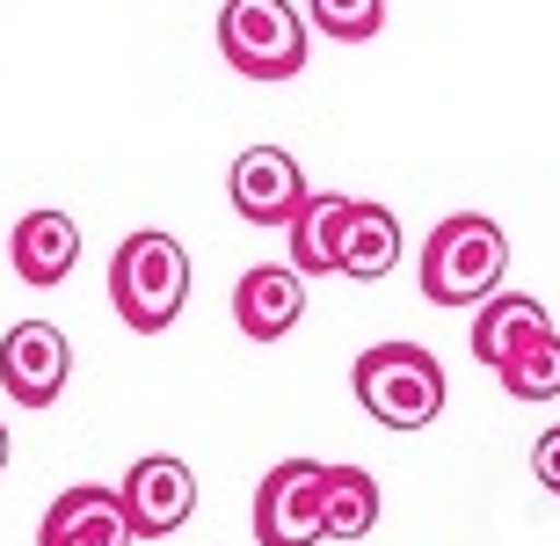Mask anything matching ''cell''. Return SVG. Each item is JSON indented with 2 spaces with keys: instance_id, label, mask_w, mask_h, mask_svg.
<instances>
[{
  "instance_id": "cell-4",
  "label": "cell",
  "mask_w": 560,
  "mask_h": 546,
  "mask_svg": "<svg viewBox=\"0 0 560 546\" xmlns=\"http://www.w3.org/2000/svg\"><path fill=\"white\" fill-rule=\"evenodd\" d=\"M219 51L241 81H299L306 15L291 0H226L219 8Z\"/></svg>"
},
{
  "instance_id": "cell-16",
  "label": "cell",
  "mask_w": 560,
  "mask_h": 546,
  "mask_svg": "<svg viewBox=\"0 0 560 546\" xmlns=\"http://www.w3.org/2000/svg\"><path fill=\"white\" fill-rule=\"evenodd\" d=\"M495 379H502V394H510V400H553L560 394V328L532 336Z\"/></svg>"
},
{
  "instance_id": "cell-17",
  "label": "cell",
  "mask_w": 560,
  "mask_h": 546,
  "mask_svg": "<svg viewBox=\"0 0 560 546\" xmlns=\"http://www.w3.org/2000/svg\"><path fill=\"white\" fill-rule=\"evenodd\" d=\"M306 15L335 44H372L386 30V0H306Z\"/></svg>"
},
{
  "instance_id": "cell-10",
  "label": "cell",
  "mask_w": 560,
  "mask_h": 546,
  "mask_svg": "<svg viewBox=\"0 0 560 546\" xmlns=\"http://www.w3.org/2000/svg\"><path fill=\"white\" fill-rule=\"evenodd\" d=\"M139 532H131V510L117 488H66L59 503L44 510V525H37V546H131Z\"/></svg>"
},
{
  "instance_id": "cell-19",
  "label": "cell",
  "mask_w": 560,
  "mask_h": 546,
  "mask_svg": "<svg viewBox=\"0 0 560 546\" xmlns=\"http://www.w3.org/2000/svg\"><path fill=\"white\" fill-rule=\"evenodd\" d=\"M8 452H15V444H8V422H0V474H8Z\"/></svg>"
},
{
  "instance_id": "cell-11",
  "label": "cell",
  "mask_w": 560,
  "mask_h": 546,
  "mask_svg": "<svg viewBox=\"0 0 560 546\" xmlns=\"http://www.w3.org/2000/svg\"><path fill=\"white\" fill-rule=\"evenodd\" d=\"M8 255H15V277H22V284H37V292L66 284V277H73V263H81V226H73V211H59V205L22 211V226L8 233Z\"/></svg>"
},
{
  "instance_id": "cell-12",
  "label": "cell",
  "mask_w": 560,
  "mask_h": 546,
  "mask_svg": "<svg viewBox=\"0 0 560 546\" xmlns=\"http://www.w3.org/2000/svg\"><path fill=\"white\" fill-rule=\"evenodd\" d=\"M394 263H400V219H394V205L350 197V205H342V233H335V277L378 284Z\"/></svg>"
},
{
  "instance_id": "cell-8",
  "label": "cell",
  "mask_w": 560,
  "mask_h": 546,
  "mask_svg": "<svg viewBox=\"0 0 560 546\" xmlns=\"http://www.w3.org/2000/svg\"><path fill=\"white\" fill-rule=\"evenodd\" d=\"M226 197L248 226H291V211L306 205L313 189H306V169L284 147H248L226 169Z\"/></svg>"
},
{
  "instance_id": "cell-6",
  "label": "cell",
  "mask_w": 560,
  "mask_h": 546,
  "mask_svg": "<svg viewBox=\"0 0 560 546\" xmlns=\"http://www.w3.org/2000/svg\"><path fill=\"white\" fill-rule=\"evenodd\" d=\"M320 539V460H277L255 488V546Z\"/></svg>"
},
{
  "instance_id": "cell-9",
  "label": "cell",
  "mask_w": 560,
  "mask_h": 546,
  "mask_svg": "<svg viewBox=\"0 0 560 546\" xmlns=\"http://www.w3.org/2000/svg\"><path fill=\"white\" fill-rule=\"evenodd\" d=\"M306 321V277L291 263H255L241 284H233V328L248 342H277Z\"/></svg>"
},
{
  "instance_id": "cell-18",
  "label": "cell",
  "mask_w": 560,
  "mask_h": 546,
  "mask_svg": "<svg viewBox=\"0 0 560 546\" xmlns=\"http://www.w3.org/2000/svg\"><path fill=\"white\" fill-rule=\"evenodd\" d=\"M532 474H539V481H546V496H560V422H553V430H546L539 444H532Z\"/></svg>"
},
{
  "instance_id": "cell-15",
  "label": "cell",
  "mask_w": 560,
  "mask_h": 546,
  "mask_svg": "<svg viewBox=\"0 0 560 546\" xmlns=\"http://www.w3.org/2000/svg\"><path fill=\"white\" fill-rule=\"evenodd\" d=\"M342 189H313L306 205L291 211V270L299 277H335V233H342Z\"/></svg>"
},
{
  "instance_id": "cell-3",
  "label": "cell",
  "mask_w": 560,
  "mask_h": 546,
  "mask_svg": "<svg viewBox=\"0 0 560 546\" xmlns=\"http://www.w3.org/2000/svg\"><path fill=\"white\" fill-rule=\"evenodd\" d=\"M350 386H357V408L372 422H386V430H430L444 416V394H452L444 386V364L422 342H372L357 358Z\"/></svg>"
},
{
  "instance_id": "cell-13",
  "label": "cell",
  "mask_w": 560,
  "mask_h": 546,
  "mask_svg": "<svg viewBox=\"0 0 560 546\" xmlns=\"http://www.w3.org/2000/svg\"><path fill=\"white\" fill-rule=\"evenodd\" d=\"M553 328V314H546L532 292H495L474 306V358L488 364V372H502V364L517 358L532 336H546Z\"/></svg>"
},
{
  "instance_id": "cell-5",
  "label": "cell",
  "mask_w": 560,
  "mask_h": 546,
  "mask_svg": "<svg viewBox=\"0 0 560 546\" xmlns=\"http://www.w3.org/2000/svg\"><path fill=\"white\" fill-rule=\"evenodd\" d=\"M73 379V342L51 321H15L0 336V394L15 408H51Z\"/></svg>"
},
{
  "instance_id": "cell-2",
  "label": "cell",
  "mask_w": 560,
  "mask_h": 546,
  "mask_svg": "<svg viewBox=\"0 0 560 546\" xmlns=\"http://www.w3.org/2000/svg\"><path fill=\"white\" fill-rule=\"evenodd\" d=\"M183 299H189V248L161 226L131 233L125 248H117V263H109V306H117V321L139 328V336H161L167 321H183Z\"/></svg>"
},
{
  "instance_id": "cell-1",
  "label": "cell",
  "mask_w": 560,
  "mask_h": 546,
  "mask_svg": "<svg viewBox=\"0 0 560 546\" xmlns=\"http://www.w3.org/2000/svg\"><path fill=\"white\" fill-rule=\"evenodd\" d=\"M510 277V233L488 211H452L422 241V299L430 306H480Z\"/></svg>"
},
{
  "instance_id": "cell-7",
  "label": "cell",
  "mask_w": 560,
  "mask_h": 546,
  "mask_svg": "<svg viewBox=\"0 0 560 546\" xmlns=\"http://www.w3.org/2000/svg\"><path fill=\"white\" fill-rule=\"evenodd\" d=\"M117 496H125L139 539H167V532H183L189 510H197V474H189V460H175V452H145V460H131Z\"/></svg>"
},
{
  "instance_id": "cell-14",
  "label": "cell",
  "mask_w": 560,
  "mask_h": 546,
  "mask_svg": "<svg viewBox=\"0 0 560 546\" xmlns=\"http://www.w3.org/2000/svg\"><path fill=\"white\" fill-rule=\"evenodd\" d=\"M378 525L372 466H320V539H364Z\"/></svg>"
}]
</instances>
